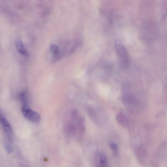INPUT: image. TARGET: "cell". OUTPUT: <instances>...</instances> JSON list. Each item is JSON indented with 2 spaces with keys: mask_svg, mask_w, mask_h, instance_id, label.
<instances>
[{
  "mask_svg": "<svg viewBox=\"0 0 167 167\" xmlns=\"http://www.w3.org/2000/svg\"><path fill=\"white\" fill-rule=\"evenodd\" d=\"M116 119L118 123L125 127H127L129 125V123L127 117L125 114L122 113L117 115L116 117Z\"/></svg>",
  "mask_w": 167,
  "mask_h": 167,
  "instance_id": "ba28073f",
  "label": "cell"
},
{
  "mask_svg": "<svg viewBox=\"0 0 167 167\" xmlns=\"http://www.w3.org/2000/svg\"><path fill=\"white\" fill-rule=\"evenodd\" d=\"M110 145L111 148L114 154L115 155L118 154V148L117 144L113 142H111L110 143Z\"/></svg>",
  "mask_w": 167,
  "mask_h": 167,
  "instance_id": "9c48e42d",
  "label": "cell"
},
{
  "mask_svg": "<svg viewBox=\"0 0 167 167\" xmlns=\"http://www.w3.org/2000/svg\"><path fill=\"white\" fill-rule=\"evenodd\" d=\"M115 46L122 67L124 68H127L130 64L129 56L127 50L122 42L118 40L115 41Z\"/></svg>",
  "mask_w": 167,
  "mask_h": 167,
  "instance_id": "6da1fadb",
  "label": "cell"
},
{
  "mask_svg": "<svg viewBox=\"0 0 167 167\" xmlns=\"http://www.w3.org/2000/svg\"><path fill=\"white\" fill-rule=\"evenodd\" d=\"M94 160L96 167H108L107 158L104 153L96 152L94 155Z\"/></svg>",
  "mask_w": 167,
  "mask_h": 167,
  "instance_id": "277c9868",
  "label": "cell"
},
{
  "mask_svg": "<svg viewBox=\"0 0 167 167\" xmlns=\"http://www.w3.org/2000/svg\"><path fill=\"white\" fill-rule=\"evenodd\" d=\"M22 111L25 118L28 120L36 123L40 122L41 120L40 115L30 107L22 108Z\"/></svg>",
  "mask_w": 167,
  "mask_h": 167,
  "instance_id": "7a4b0ae2",
  "label": "cell"
},
{
  "mask_svg": "<svg viewBox=\"0 0 167 167\" xmlns=\"http://www.w3.org/2000/svg\"><path fill=\"white\" fill-rule=\"evenodd\" d=\"M122 101L126 105L132 106L136 104V99L135 97L129 94H124L122 95Z\"/></svg>",
  "mask_w": 167,
  "mask_h": 167,
  "instance_id": "8992f818",
  "label": "cell"
},
{
  "mask_svg": "<svg viewBox=\"0 0 167 167\" xmlns=\"http://www.w3.org/2000/svg\"><path fill=\"white\" fill-rule=\"evenodd\" d=\"M0 123L3 126V129L6 135V141L12 142V129L10 124L3 115L0 111Z\"/></svg>",
  "mask_w": 167,
  "mask_h": 167,
  "instance_id": "3957f363",
  "label": "cell"
},
{
  "mask_svg": "<svg viewBox=\"0 0 167 167\" xmlns=\"http://www.w3.org/2000/svg\"><path fill=\"white\" fill-rule=\"evenodd\" d=\"M50 49L53 56V60H58L62 57V54L59 48L57 45L54 44H51Z\"/></svg>",
  "mask_w": 167,
  "mask_h": 167,
  "instance_id": "52a82bcc",
  "label": "cell"
},
{
  "mask_svg": "<svg viewBox=\"0 0 167 167\" xmlns=\"http://www.w3.org/2000/svg\"><path fill=\"white\" fill-rule=\"evenodd\" d=\"M15 47L17 50L21 55L24 57H28V54L21 39L18 38L15 40Z\"/></svg>",
  "mask_w": 167,
  "mask_h": 167,
  "instance_id": "5b68a950",
  "label": "cell"
}]
</instances>
